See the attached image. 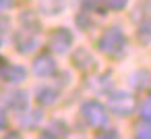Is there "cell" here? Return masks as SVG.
I'll return each mask as SVG.
<instances>
[{
  "instance_id": "obj_1",
  "label": "cell",
  "mask_w": 151,
  "mask_h": 139,
  "mask_svg": "<svg viewBox=\"0 0 151 139\" xmlns=\"http://www.w3.org/2000/svg\"><path fill=\"white\" fill-rule=\"evenodd\" d=\"M126 46H128V38L124 35V31L120 27H108L99 40H97V48L101 54L110 56V58H118L126 52Z\"/></svg>"
},
{
  "instance_id": "obj_8",
  "label": "cell",
  "mask_w": 151,
  "mask_h": 139,
  "mask_svg": "<svg viewBox=\"0 0 151 139\" xmlns=\"http://www.w3.org/2000/svg\"><path fill=\"white\" fill-rule=\"evenodd\" d=\"M33 73L37 77H52L56 73V60L50 54H40L33 60Z\"/></svg>"
},
{
  "instance_id": "obj_16",
  "label": "cell",
  "mask_w": 151,
  "mask_h": 139,
  "mask_svg": "<svg viewBox=\"0 0 151 139\" xmlns=\"http://www.w3.org/2000/svg\"><path fill=\"white\" fill-rule=\"evenodd\" d=\"M42 118H44V116H42L40 110H35V112H27V110H25V114L21 112V122H23L25 127H35V125L42 122Z\"/></svg>"
},
{
  "instance_id": "obj_13",
  "label": "cell",
  "mask_w": 151,
  "mask_h": 139,
  "mask_svg": "<svg viewBox=\"0 0 151 139\" xmlns=\"http://www.w3.org/2000/svg\"><path fill=\"white\" fill-rule=\"evenodd\" d=\"M21 25H23V29H27L31 33H40V29H42V23L37 21L35 13H31V11H25L21 15Z\"/></svg>"
},
{
  "instance_id": "obj_4",
  "label": "cell",
  "mask_w": 151,
  "mask_h": 139,
  "mask_svg": "<svg viewBox=\"0 0 151 139\" xmlns=\"http://www.w3.org/2000/svg\"><path fill=\"white\" fill-rule=\"evenodd\" d=\"M73 31H68L66 27H58L50 33L48 38V46L52 48V52L56 54H68L70 46H73Z\"/></svg>"
},
{
  "instance_id": "obj_9",
  "label": "cell",
  "mask_w": 151,
  "mask_h": 139,
  "mask_svg": "<svg viewBox=\"0 0 151 139\" xmlns=\"http://www.w3.org/2000/svg\"><path fill=\"white\" fill-rule=\"evenodd\" d=\"M58 96H60L58 87H52V85H44V87H40V89L35 91V100H37L42 106H52V104H56V102H58Z\"/></svg>"
},
{
  "instance_id": "obj_17",
  "label": "cell",
  "mask_w": 151,
  "mask_h": 139,
  "mask_svg": "<svg viewBox=\"0 0 151 139\" xmlns=\"http://www.w3.org/2000/svg\"><path fill=\"white\" fill-rule=\"evenodd\" d=\"M134 137L151 139V120H143L141 118V122H137V127H134Z\"/></svg>"
},
{
  "instance_id": "obj_3",
  "label": "cell",
  "mask_w": 151,
  "mask_h": 139,
  "mask_svg": "<svg viewBox=\"0 0 151 139\" xmlns=\"http://www.w3.org/2000/svg\"><path fill=\"white\" fill-rule=\"evenodd\" d=\"M108 108H110L116 116L126 118V116H130V114L134 112V98H132V93L122 91V89L112 91V93H110V100H108Z\"/></svg>"
},
{
  "instance_id": "obj_2",
  "label": "cell",
  "mask_w": 151,
  "mask_h": 139,
  "mask_svg": "<svg viewBox=\"0 0 151 139\" xmlns=\"http://www.w3.org/2000/svg\"><path fill=\"white\" fill-rule=\"evenodd\" d=\"M81 118L85 120V125H89L93 129H101L108 122V110L97 100H89L81 106Z\"/></svg>"
},
{
  "instance_id": "obj_10",
  "label": "cell",
  "mask_w": 151,
  "mask_h": 139,
  "mask_svg": "<svg viewBox=\"0 0 151 139\" xmlns=\"http://www.w3.org/2000/svg\"><path fill=\"white\" fill-rule=\"evenodd\" d=\"M66 9V0H40V13L48 17H56Z\"/></svg>"
},
{
  "instance_id": "obj_18",
  "label": "cell",
  "mask_w": 151,
  "mask_h": 139,
  "mask_svg": "<svg viewBox=\"0 0 151 139\" xmlns=\"http://www.w3.org/2000/svg\"><path fill=\"white\" fill-rule=\"evenodd\" d=\"M137 38H139L141 44H151V21H145V23L139 25Z\"/></svg>"
},
{
  "instance_id": "obj_20",
  "label": "cell",
  "mask_w": 151,
  "mask_h": 139,
  "mask_svg": "<svg viewBox=\"0 0 151 139\" xmlns=\"http://www.w3.org/2000/svg\"><path fill=\"white\" fill-rule=\"evenodd\" d=\"M15 7V0H0V11H9Z\"/></svg>"
},
{
  "instance_id": "obj_7",
  "label": "cell",
  "mask_w": 151,
  "mask_h": 139,
  "mask_svg": "<svg viewBox=\"0 0 151 139\" xmlns=\"http://www.w3.org/2000/svg\"><path fill=\"white\" fill-rule=\"evenodd\" d=\"M37 33H31L27 29H21L17 35H15V46H17V52L21 54H31L35 48H37Z\"/></svg>"
},
{
  "instance_id": "obj_14",
  "label": "cell",
  "mask_w": 151,
  "mask_h": 139,
  "mask_svg": "<svg viewBox=\"0 0 151 139\" xmlns=\"http://www.w3.org/2000/svg\"><path fill=\"white\" fill-rule=\"evenodd\" d=\"M42 135L44 137H66L68 135V127L62 120H52V125H48V129Z\"/></svg>"
},
{
  "instance_id": "obj_11",
  "label": "cell",
  "mask_w": 151,
  "mask_h": 139,
  "mask_svg": "<svg viewBox=\"0 0 151 139\" xmlns=\"http://www.w3.org/2000/svg\"><path fill=\"white\" fill-rule=\"evenodd\" d=\"M73 64L77 67V69H81V71H87V69H91V64H95V60H93V56L85 50V48H79V50H75L73 52Z\"/></svg>"
},
{
  "instance_id": "obj_23",
  "label": "cell",
  "mask_w": 151,
  "mask_h": 139,
  "mask_svg": "<svg viewBox=\"0 0 151 139\" xmlns=\"http://www.w3.org/2000/svg\"><path fill=\"white\" fill-rule=\"evenodd\" d=\"M149 11H151V0H149Z\"/></svg>"
},
{
  "instance_id": "obj_15",
  "label": "cell",
  "mask_w": 151,
  "mask_h": 139,
  "mask_svg": "<svg viewBox=\"0 0 151 139\" xmlns=\"http://www.w3.org/2000/svg\"><path fill=\"white\" fill-rule=\"evenodd\" d=\"M97 7L104 11H122L128 0H95Z\"/></svg>"
},
{
  "instance_id": "obj_19",
  "label": "cell",
  "mask_w": 151,
  "mask_h": 139,
  "mask_svg": "<svg viewBox=\"0 0 151 139\" xmlns=\"http://www.w3.org/2000/svg\"><path fill=\"white\" fill-rule=\"evenodd\" d=\"M139 114H141L143 120H151V93L143 100V104H141V108H139Z\"/></svg>"
},
{
  "instance_id": "obj_6",
  "label": "cell",
  "mask_w": 151,
  "mask_h": 139,
  "mask_svg": "<svg viewBox=\"0 0 151 139\" xmlns=\"http://www.w3.org/2000/svg\"><path fill=\"white\" fill-rule=\"evenodd\" d=\"M0 79L4 83H23L27 79V71L21 64H2L0 67Z\"/></svg>"
},
{
  "instance_id": "obj_5",
  "label": "cell",
  "mask_w": 151,
  "mask_h": 139,
  "mask_svg": "<svg viewBox=\"0 0 151 139\" xmlns=\"http://www.w3.org/2000/svg\"><path fill=\"white\" fill-rule=\"evenodd\" d=\"M4 104L11 108V110H15V112H25L27 108H29V93L27 91H23V89H13V91H9V93H4Z\"/></svg>"
},
{
  "instance_id": "obj_12",
  "label": "cell",
  "mask_w": 151,
  "mask_h": 139,
  "mask_svg": "<svg viewBox=\"0 0 151 139\" xmlns=\"http://www.w3.org/2000/svg\"><path fill=\"white\" fill-rule=\"evenodd\" d=\"M128 81H130V85H132L134 89H147V87L151 85V73L145 71V69H139V71H134V73L128 77Z\"/></svg>"
},
{
  "instance_id": "obj_22",
  "label": "cell",
  "mask_w": 151,
  "mask_h": 139,
  "mask_svg": "<svg viewBox=\"0 0 151 139\" xmlns=\"http://www.w3.org/2000/svg\"><path fill=\"white\" fill-rule=\"evenodd\" d=\"M6 127V114H4V110L0 108V131H2Z\"/></svg>"
},
{
  "instance_id": "obj_21",
  "label": "cell",
  "mask_w": 151,
  "mask_h": 139,
  "mask_svg": "<svg viewBox=\"0 0 151 139\" xmlns=\"http://www.w3.org/2000/svg\"><path fill=\"white\" fill-rule=\"evenodd\" d=\"M99 137H118V131H114V129H106V131L99 133Z\"/></svg>"
}]
</instances>
